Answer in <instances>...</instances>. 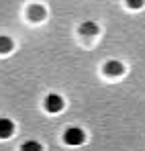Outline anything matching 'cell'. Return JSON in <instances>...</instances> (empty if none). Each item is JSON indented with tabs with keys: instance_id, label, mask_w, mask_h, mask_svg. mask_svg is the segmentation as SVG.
I'll return each mask as SVG.
<instances>
[{
	"instance_id": "6da1fadb",
	"label": "cell",
	"mask_w": 145,
	"mask_h": 151,
	"mask_svg": "<svg viewBox=\"0 0 145 151\" xmlns=\"http://www.w3.org/2000/svg\"><path fill=\"white\" fill-rule=\"evenodd\" d=\"M84 139H86V135H84V131H82V129H78V127L68 129V131H66V135H63V141H66L68 145H72V147L82 145V143H84Z\"/></svg>"
},
{
	"instance_id": "7a4b0ae2",
	"label": "cell",
	"mask_w": 145,
	"mask_h": 151,
	"mask_svg": "<svg viewBox=\"0 0 145 151\" xmlns=\"http://www.w3.org/2000/svg\"><path fill=\"white\" fill-rule=\"evenodd\" d=\"M45 108H47L49 112H59L63 108V98L57 96V94H49L47 98H45Z\"/></svg>"
},
{
	"instance_id": "3957f363",
	"label": "cell",
	"mask_w": 145,
	"mask_h": 151,
	"mask_svg": "<svg viewBox=\"0 0 145 151\" xmlns=\"http://www.w3.org/2000/svg\"><path fill=\"white\" fill-rule=\"evenodd\" d=\"M14 133V123L10 119H0V139H8Z\"/></svg>"
},
{
	"instance_id": "277c9868",
	"label": "cell",
	"mask_w": 145,
	"mask_h": 151,
	"mask_svg": "<svg viewBox=\"0 0 145 151\" xmlns=\"http://www.w3.org/2000/svg\"><path fill=\"white\" fill-rule=\"evenodd\" d=\"M104 72L108 76H121L123 74V65L119 61H108L106 63V68H104Z\"/></svg>"
},
{
	"instance_id": "5b68a950",
	"label": "cell",
	"mask_w": 145,
	"mask_h": 151,
	"mask_svg": "<svg viewBox=\"0 0 145 151\" xmlns=\"http://www.w3.org/2000/svg\"><path fill=\"white\" fill-rule=\"evenodd\" d=\"M29 17H31L33 21H41V19L45 17V8H43V6H31V8H29Z\"/></svg>"
},
{
	"instance_id": "8992f818",
	"label": "cell",
	"mask_w": 145,
	"mask_h": 151,
	"mask_svg": "<svg viewBox=\"0 0 145 151\" xmlns=\"http://www.w3.org/2000/svg\"><path fill=\"white\" fill-rule=\"evenodd\" d=\"M82 33H84V35H96L98 25L96 23H84V25H82Z\"/></svg>"
},
{
	"instance_id": "52a82bcc",
	"label": "cell",
	"mask_w": 145,
	"mask_h": 151,
	"mask_svg": "<svg viewBox=\"0 0 145 151\" xmlns=\"http://www.w3.org/2000/svg\"><path fill=\"white\" fill-rule=\"evenodd\" d=\"M21 149L23 151H41V143L39 141H25Z\"/></svg>"
},
{
	"instance_id": "ba28073f",
	"label": "cell",
	"mask_w": 145,
	"mask_h": 151,
	"mask_svg": "<svg viewBox=\"0 0 145 151\" xmlns=\"http://www.w3.org/2000/svg\"><path fill=\"white\" fill-rule=\"evenodd\" d=\"M12 49V41L8 37H0V53H8Z\"/></svg>"
},
{
	"instance_id": "9c48e42d",
	"label": "cell",
	"mask_w": 145,
	"mask_h": 151,
	"mask_svg": "<svg viewBox=\"0 0 145 151\" xmlns=\"http://www.w3.org/2000/svg\"><path fill=\"white\" fill-rule=\"evenodd\" d=\"M143 2H145V0H127V4H129L131 8H141Z\"/></svg>"
}]
</instances>
